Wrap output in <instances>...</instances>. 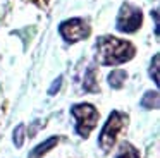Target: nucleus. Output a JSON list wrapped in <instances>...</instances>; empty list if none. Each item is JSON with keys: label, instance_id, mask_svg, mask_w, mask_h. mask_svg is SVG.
Returning <instances> with one entry per match:
<instances>
[{"label": "nucleus", "instance_id": "0eeeda50", "mask_svg": "<svg viewBox=\"0 0 160 158\" xmlns=\"http://www.w3.org/2000/svg\"><path fill=\"white\" fill-rule=\"evenodd\" d=\"M57 143H59V137H57V136H53V137H48V139H47L45 143L38 144V146H36L35 150L31 151V158H42L43 155H45L48 150H52V148L55 146Z\"/></svg>", "mask_w": 160, "mask_h": 158}, {"label": "nucleus", "instance_id": "9b49d317", "mask_svg": "<svg viewBox=\"0 0 160 158\" xmlns=\"http://www.w3.org/2000/svg\"><path fill=\"white\" fill-rule=\"evenodd\" d=\"M150 77L153 79V82H155L157 86H158V53L153 57L152 64H150Z\"/></svg>", "mask_w": 160, "mask_h": 158}, {"label": "nucleus", "instance_id": "f03ea898", "mask_svg": "<svg viewBox=\"0 0 160 158\" xmlns=\"http://www.w3.org/2000/svg\"><path fill=\"white\" fill-rule=\"evenodd\" d=\"M71 115L76 120V134L86 139L98 122V110L90 103H76L71 106Z\"/></svg>", "mask_w": 160, "mask_h": 158}, {"label": "nucleus", "instance_id": "ddd939ff", "mask_svg": "<svg viewBox=\"0 0 160 158\" xmlns=\"http://www.w3.org/2000/svg\"><path fill=\"white\" fill-rule=\"evenodd\" d=\"M60 82H62V77H57V81H53V84L50 86V89H48V95H55L57 91H59L60 89Z\"/></svg>", "mask_w": 160, "mask_h": 158}, {"label": "nucleus", "instance_id": "6e6552de", "mask_svg": "<svg viewBox=\"0 0 160 158\" xmlns=\"http://www.w3.org/2000/svg\"><path fill=\"white\" fill-rule=\"evenodd\" d=\"M126 77H128V74H126L124 71H121V69H115V71H112L110 74H108L107 81H108V84H110V88L119 89V88H122Z\"/></svg>", "mask_w": 160, "mask_h": 158}, {"label": "nucleus", "instance_id": "2eb2a0df", "mask_svg": "<svg viewBox=\"0 0 160 158\" xmlns=\"http://www.w3.org/2000/svg\"><path fill=\"white\" fill-rule=\"evenodd\" d=\"M29 2L36 3L38 7H47V3H48V0H29Z\"/></svg>", "mask_w": 160, "mask_h": 158}, {"label": "nucleus", "instance_id": "f257e3e1", "mask_svg": "<svg viewBox=\"0 0 160 158\" xmlns=\"http://www.w3.org/2000/svg\"><path fill=\"white\" fill-rule=\"evenodd\" d=\"M97 57L102 65H119L129 62L136 55V48L131 41L119 40L115 36H100L97 40Z\"/></svg>", "mask_w": 160, "mask_h": 158}, {"label": "nucleus", "instance_id": "423d86ee", "mask_svg": "<svg viewBox=\"0 0 160 158\" xmlns=\"http://www.w3.org/2000/svg\"><path fill=\"white\" fill-rule=\"evenodd\" d=\"M83 88H84V91H88V93H97L98 91V84H97V77H95V67L93 65H90V67L86 69Z\"/></svg>", "mask_w": 160, "mask_h": 158}, {"label": "nucleus", "instance_id": "4468645a", "mask_svg": "<svg viewBox=\"0 0 160 158\" xmlns=\"http://www.w3.org/2000/svg\"><path fill=\"white\" fill-rule=\"evenodd\" d=\"M153 19H155V34L158 36V10H153Z\"/></svg>", "mask_w": 160, "mask_h": 158}, {"label": "nucleus", "instance_id": "20e7f679", "mask_svg": "<svg viewBox=\"0 0 160 158\" xmlns=\"http://www.w3.org/2000/svg\"><path fill=\"white\" fill-rule=\"evenodd\" d=\"M143 24V12L139 7L132 5V3H122L117 14V21H115V27L121 33H134L141 27Z\"/></svg>", "mask_w": 160, "mask_h": 158}, {"label": "nucleus", "instance_id": "7ed1b4c3", "mask_svg": "<svg viewBox=\"0 0 160 158\" xmlns=\"http://www.w3.org/2000/svg\"><path fill=\"white\" fill-rule=\"evenodd\" d=\"M126 124H128V115L126 113L119 112V110L110 112V115H108L100 136H98V146L103 151H110L114 143H115V139H117V134L124 129Z\"/></svg>", "mask_w": 160, "mask_h": 158}, {"label": "nucleus", "instance_id": "1a4fd4ad", "mask_svg": "<svg viewBox=\"0 0 160 158\" xmlns=\"http://www.w3.org/2000/svg\"><path fill=\"white\" fill-rule=\"evenodd\" d=\"M141 106L146 110L158 108V91H146L141 98Z\"/></svg>", "mask_w": 160, "mask_h": 158}, {"label": "nucleus", "instance_id": "f8f14e48", "mask_svg": "<svg viewBox=\"0 0 160 158\" xmlns=\"http://www.w3.org/2000/svg\"><path fill=\"white\" fill-rule=\"evenodd\" d=\"M22 141H24V126L19 124V126L14 129V143H16V146L21 148L22 146Z\"/></svg>", "mask_w": 160, "mask_h": 158}, {"label": "nucleus", "instance_id": "9d476101", "mask_svg": "<svg viewBox=\"0 0 160 158\" xmlns=\"http://www.w3.org/2000/svg\"><path fill=\"white\" fill-rule=\"evenodd\" d=\"M115 158H139V153L131 143H122L121 150H119V153Z\"/></svg>", "mask_w": 160, "mask_h": 158}, {"label": "nucleus", "instance_id": "39448f33", "mask_svg": "<svg viewBox=\"0 0 160 158\" xmlns=\"http://www.w3.org/2000/svg\"><path fill=\"white\" fill-rule=\"evenodd\" d=\"M59 33L64 38V41H67V43H78V41L90 36V26L81 17H72V19H67L64 22H60Z\"/></svg>", "mask_w": 160, "mask_h": 158}]
</instances>
